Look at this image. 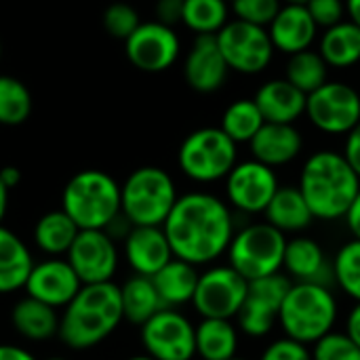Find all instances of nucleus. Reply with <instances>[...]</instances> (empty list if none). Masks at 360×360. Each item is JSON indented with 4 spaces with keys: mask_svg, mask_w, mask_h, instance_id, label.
<instances>
[{
    "mask_svg": "<svg viewBox=\"0 0 360 360\" xmlns=\"http://www.w3.org/2000/svg\"><path fill=\"white\" fill-rule=\"evenodd\" d=\"M162 230L173 255L198 268L211 266L228 253L236 221L224 198L194 190L179 194Z\"/></svg>",
    "mask_w": 360,
    "mask_h": 360,
    "instance_id": "1",
    "label": "nucleus"
},
{
    "mask_svg": "<svg viewBox=\"0 0 360 360\" xmlns=\"http://www.w3.org/2000/svg\"><path fill=\"white\" fill-rule=\"evenodd\" d=\"M314 219L340 221L350 211L360 192V177L335 150H319L310 154L300 171L297 181Z\"/></svg>",
    "mask_w": 360,
    "mask_h": 360,
    "instance_id": "2",
    "label": "nucleus"
},
{
    "mask_svg": "<svg viewBox=\"0 0 360 360\" xmlns=\"http://www.w3.org/2000/svg\"><path fill=\"white\" fill-rule=\"evenodd\" d=\"M122 323L120 285H82L76 297L61 312L59 340L70 350H91L103 344Z\"/></svg>",
    "mask_w": 360,
    "mask_h": 360,
    "instance_id": "3",
    "label": "nucleus"
},
{
    "mask_svg": "<svg viewBox=\"0 0 360 360\" xmlns=\"http://www.w3.org/2000/svg\"><path fill=\"white\" fill-rule=\"evenodd\" d=\"M338 319L340 302L333 293V287L291 283L281 308L278 327L283 329L285 338L312 348L319 340L335 331Z\"/></svg>",
    "mask_w": 360,
    "mask_h": 360,
    "instance_id": "4",
    "label": "nucleus"
},
{
    "mask_svg": "<svg viewBox=\"0 0 360 360\" xmlns=\"http://www.w3.org/2000/svg\"><path fill=\"white\" fill-rule=\"evenodd\" d=\"M61 209L80 230H105L120 211V184L105 171L86 169L68 179Z\"/></svg>",
    "mask_w": 360,
    "mask_h": 360,
    "instance_id": "5",
    "label": "nucleus"
},
{
    "mask_svg": "<svg viewBox=\"0 0 360 360\" xmlns=\"http://www.w3.org/2000/svg\"><path fill=\"white\" fill-rule=\"evenodd\" d=\"M177 198L173 177L160 167H139L120 184V211L133 226H162Z\"/></svg>",
    "mask_w": 360,
    "mask_h": 360,
    "instance_id": "6",
    "label": "nucleus"
},
{
    "mask_svg": "<svg viewBox=\"0 0 360 360\" xmlns=\"http://www.w3.org/2000/svg\"><path fill=\"white\" fill-rule=\"evenodd\" d=\"M289 236L268 221H249L234 232L228 247V264L249 283L283 272Z\"/></svg>",
    "mask_w": 360,
    "mask_h": 360,
    "instance_id": "7",
    "label": "nucleus"
},
{
    "mask_svg": "<svg viewBox=\"0 0 360 360\" xmlns=\"http://www.w3.org/2000/svg\"><path fill=\"white\" fill-rule=\"evenodd\" d=\"M238 162V146L219 129L202 127L192 131L177 150L179 171L194 184H217Z\"/></svg>",
    "mask_w": 360,
    "mask_h": 360,
    "instance_id": "8",
    "label": "nucleus"
},
{
    "mask_svg": "<svg viewBox=\"0 0 360 360\" xmlns=\"http://www.w3.org/2000/svg\"><path fill=\"white\" fill-rule=\"evenodd\" d=\"M281 181L276 175V169L255 160H238L234 169L224 179V192L226 202L232 211L240 215H264L270 200L278 192Z\"/></svg>",
    "mask_w": 360,
    "mask_h": 360,
    "instance_id": "9",
    "label": "nucleus"
},
{
    "mask_svg": "<svg viewBox=\"0 0 360 360\" xmlns=\"http://www.w3.org/2000/svg\"><path fill=\"white\" fill-rule=\"evenodd\" d=\"M143 354L156 360L196 359V325L175 308H162L139 327Z\"/></svg>",
    "mask_w": 360,
    "mask_h": 360,
    "instance_id": "10",
    "label": "nucleus"
},
{
    "mask_svg": "<svg viewBox=\"0 0 360 360\" xmlns=\"http://www.w3.org/2000/svg\"><path fill=\"white\" fill-rule=\"evenodd\" d=\"M247 289L249 281L243 278L230 264H211L198 276L192 306L200 319L234 321L243 308Z\"/></svg>",
    "mask_w": 360,
    "mask_h": 360,
    "instance_id": "11",
    "label": "nucleus"
},
{
    "mask_svg": "<svg viewBox=\"0 0 360 360\" xmlns=\"http://www.w3.org/2000/svg\"><path fill=\"white\" fill-rule=\"evenodd\" d=\"M215 38L228 68L247 76L264 72L276 51L268 27L253 25L240 19L228 21L215 34Z\"/></svg>",
    "mask_w": 360,
    "mask_h": 360,
    "instance_id": "12",
    "label": "nucleus"
},
{
    "mask_svg": "<svg viewBox=\"0 0 360 360\" xmlns=\"http://www.w3.org/2000/svg\"><path fill=\"white\" fill-rule=\"evenodd\" d=\"M289 287H291V278L283 272L259 281H251L243 308L236 316V325L240 333L251 340L268 338L278 325L281 308Z\"/></svg>",
    "mask_w": 360,
    "mask_h": 360,
    "instance_id": "13",
    "label": "nucleus"
},
{
    "mask_svg": "<svg viewBox=\"0 0 360 360\" xmlns=\"http://www.w3.org/2000/svg\"><path fill=\"white\" fill-rule=\"evenodd\" d=\"M306 116L327 135H348L360 122V93L344 82H325L308 95Z\"/></svg>",
    "mask_w": 360,
    "mask_h": 360,
    "instance_id": "14",
    "label": "nucleus"
},
{
    "mask_svg": "<svg viewBox=\"0 0 360 360\" xmlns=\"http://www.w3.org/2000/svg\"><path fill=\"white\" fill-rule=\"evenodd\" d=\"M65 259L82 285L114 283L120 264L118 243L105 230H80Z\"/></svg>",
    "mask_w": 360,
    "mask_h": 360,
    "instance_id": "15",
    "label": "nucleus"
},
{
    "mask_svg": "<svg viewBox=\"0 0 360 360\" xmlns=\"http://www.w3.org/2000/svg\"><path fill=\"white\" fill-rule=\"evenodd\" d=\"M179 36L171 25L160 21H141V25L124 40L127 59L141 72L158 74L169 70L179 57Z\"/></svg>",
    "mask_w": 360,
    "mask_h": 360,
    "instance_id": "16",
    "label": "nucleus"
},
{
    "mask_svg": "<svg viewBox=\"0 0 360 360\" xmlns=\"http://www.w3.org/2000/svg\"><path fill=\"white\" fill-rule=\"evenodd\" d=\"M80 289L82 283L65 257H46L36 262L23 287L25 295L55 310H63Z\"/></svg>",
    "mask_w": 360,
    "mask_h": 360,
    "instance_id": "17",
    "label": "nucleus"
},
{
    "mask_svg": "<svg viewBox=\"0 0 360 360\" xmlns=\"http://www.w3.org/2000/svg\"><path fill=\"white\" fill-rule=\"evenodd\" d=\"M283 274L291 278V283H314L333 287V257L325 251V247L308 236L297 234L287 240Z\"/></svg>",
    "mask_w": 360,
    "mask_h": 360,
    "instance_id": "18",
    "label": "nucleus"
},
{
    "mask_svg": "<svg viewBox=\"0 0 360 360\" xmlns=\"http://www.w3.org/2000/svg\"><path fill=\"white\" fill-rule=\"evenodd\" d=\"M122 257L139 276H154L175 255L162 226H133L122 240Z\"/></svg>",
    "mask_w": 360,
    "mask_h": 360,
    "instance_id": "19",
    "label": "nucleus"
},
{
    "mask_svg": "<svg viewBox=\"0 0 360 360\" xmlns=\"http://www.w3.org/2000/svg\"><path fill=\"white\" fill-rule=\"evenodd\" d=\"M230 68L215 36H196L184 61V78L196 93H215L228 80Z\"/></svg>",
    "mask_w": 360,
    "mask_h": 360,
    "instance_id": "20",
    "label": "nucleus"
},
{
    "mask_svg": "<svg viewBox=\"0 0 360 360\" xmlns=\"http://www.w3.org/2000/svg\"><path fill=\"white\" fill-rule=\"evenodd\" d=\"M251 158L278 169L291 165L304 150V137L293 124L266 122L249 141Z\"/></svg>",
    "mask_w": 360,
    "mask_h": 360,
    "instance_id": "21",
    "label": "nucleus"
},
{
    "mask_svg": "<svg viewBox=\"0 0 360 360\" xmlns=\"http://www.w3.org/2000/svg\"><path fill=\"white\" fill-rule=\"evenodd\" d=\"M274 49L287 55L308 51L316 38L319 25L310 17L306 4H283L274 21L268 25Z\"/></svg>",
    "mask_w": 360,
    "mask_h": 360,
    "instance_id": "22",
    "label": "nucleus"
},
{
    "mask_svg": "<svg viewBox=\"0 0 360 360\" xmlns=\"http://www.w3.org/2000/svg\"><path fill=\"white\" fill-rule=\"evenodd\" d=\"M255 103L264 114L266 122L293 124L306 114L308 95L293 86L287 78H276L264 82L255 93Z\"/></svg>",
    "mask_w": 360,
    "mask_h": 360,
    "instance_id": "23",
    "label": "nucleus"
},
{
    "mask_svg": "<svg viewBox=\"0 0 360 360\" xmlns=\"http://www.w3.org/2000/svg\"><path fill=\"white\" fill-rule=\"evenodd\" d=\"M264 221L274 226L285 236H297L310 230L316 219L297 186H281L264 211Z\"/></svg>",
    "mask_w": 360,
    "mask_h": 360,
    "instance_id": "24",
    "label": "nucleus"
},
{
    "mask_svg": "<svg viewBox=\"0 0 360 360\" xmlns=\"http://www.w3.org/2000/svg\"><path fill=\"white\" fill-rule=\"evenodd\" d=\"M59 323L61 314L55 308L30 295L21 297L11 308V325L27 342H49L59 338Z\"/></svg>",
    "mask_w": 360,
    "mask_h": 360,
    "instance_id": "25",
    "label": "nucleus"
},
{
    "mask_svg": "<svg viewBox=\"0 0 360 360\" xmlns=\"http://www.w3.org/2000/svg\"><path fill=\"white\" fill-rule=\"evenodd\" d=\"M34 264L27 243L0 226V295L23 289Z\"/></svg>",
    "mask_w": 360,
    "mask_h": 360,
    "instance_id": "26",
    "label": "nucleus"
},
{
    "mask_svg": "<svg viewBox=\"0 0 360 360\" xmlns=\"http://www.w3.org/2000/svg\"><path fill=\"white\" fill-rule=\"evenodd\" d=\"M198 276H200V272L196 266L173 257L162 270H158L152 276V283L162 300V306L179 310L181 306L192 304L196 285H198Z\"/></svg>",
    "mask_w": 360,
    "mask_h": 360,
    "instance_id": "27",
    "label": "nucleus"
},
{
    "mask_svg": "<svg viewBox=\"0 0 360 360\" xmlns=\"http://www.w3.org/2000/svg\"><path fill=\"white\" fill-rule=\"evenodd\" d=\"M240 329L228 319H200L196 325V359L230 360L238 356Z\"/></svg>",
    "mask_w": 360,
    "mask_h": 360,
    "instance_id": "28",
    "label": "nucleus"
},
{
    "mask_svg": "<svg viewBox=\"0 0 360 360\" xmlns=\"http://www.w3.org/2000/svg\"><path fill=\"white\" fill-rule=\"evenodd\" d=\"M80 228L74 224V219L59 207L53 211H46L38 217L34 226V245L46 255V257H65L70 247L74 245Z\"/></svg>",
    "mask_w": 360,
    "mask_h": 360,
    "instance_id": "29",
    "label": "nucleus"
},
{
    "mask_svg": "<svg viewBox=\"0 0 360 360\" xmlns=\"http://www.w3.org/2000/svg\"><path fill=\"white\" fill-rule=\"evenodd\" d=\"M120 302H122L124 321L135 325V327H141L156 312H160L165 308L152 278L139 276V274L129 276L120 285Z\"/></svg>",
    "mask_w": 360,
    "mask_h": 360,
    "instance_id": "30",
    "label": "nucleus"
},
{
    "mask_svg": "<svg viewBox=\"0 0 360 360\" xmlns=\"http://www.w3.org/2000/svg\"><path fill=\"white\" fill-rule=\"evenodd\" d=\"M319 53L331 68L344 70L356 65L360 61V25L344 19L338 25L325 30Z\"/></svg>",
    "mask_w": 360,
    "mask_h": 360,
    "instance_id": "31",
    "label": "nucleus"
},
{
    "mask_svg": "<svg viewBox=\"0 0 360 360\" xmlns=\"http://www.w3.org/2000/svg\"><path fill=\"white\" fill-rule=\"evenodd\" d=\"M264 124L266 118L259 112L255 99H236L224 110L219 129L238 146V143H249Z\"/></svg>",
    "mask_w": 360,
    "mask_h": 360,
    "instance_id": "32",
    "label": "nucleus"
},
{
    "mask_svg": "<svg viewBox=\"0 0 360 360\" xmlns=\"http://www.w3.org/2000/svg\"><path fill=\"white\" fill-rule=\"evenodd\" d=\"M228 21V0H184L181 23L196 36H215Z\"/></svg>",
    "mask_w": 360,
    "mask_h": 360,
    "instance_id": "33",
    "label": "nucleus"
},
{
    "mask_svg": "<svg viewBox=\"0 0 360 360\" xmlns=\"http://www.w3.org/2000/svg\"><path fill=\"white\" fill-rule=\"evenodd\" d=\"M327 70H329V65L323 59V55L308 49V51L289 55L285 78L293 86H297L302 93L310 95L327 82Z\"/></svg>",
    "mask_w": 360,
    "mask_h": 360,
    "instance_id": "34",
    "label": "nucleus"
},
{
    "mask_svg": "<svg viewBox=\"0 0 360 360\" xmlns=\"http://www.w3.org/2000/svg\"><path fill=\"white\" fill-rule=\"evenodd\" d=\"M32 93L15 76L0 74V124L17 127L32 114Z\"/></svg>",
    "mask_w": 360,
    "mask_h": 360,
    "instance_id": "35",
    "label": "nucleus"
},
{
    "mask_svg": "<svg viewBox=\"0 0 360 360\" xmlns=\"http://www.w3.org/2000/svg\"><path fill=\"white\" fill-rule=\"evenodd\" d=\"M333 283L346 297L360 302V240L356 238L344 243L333 255Z\"/></svg>",
    "mask_w": 360,
    "mask_h": 360,
    "instance_id": "36",
    "label": "nucleus"
},
{
    "mask_svg": "<svg viewBox=\"0 0 360 360\" xmlns=\"http://www.w3.org/2000/svg\"><path fill=\"white\" fill-rule=\"evenodd\" d=\"M310 350L312 360H360V348L344 331H331Z\"/></svg>",
    "mask_w": 360,
    "mask_h": 360,
    "instance_id": "37",
    "label": "nucleus"
},
{
    "mask_svg": "<svg viewBox=\"0 0 360 360\" xmlns=\"http://www.w3.org/2000/svg\"><path fill=\"white\" fill-rule=\"evenodd\" d=\"M139 25V13L127 2H114L103 11V27L112 38L127 40Z\"/></svg>",
    "mask_w": 360,
    "mask_h": 360,
    "instance_id": "38",
    "label": "nucleus"
},
{
    "mask_svg": "<svg viewBox=\"0 0 360 360\" xmlns=\"http://www.w3.org/2000/svg\"><path fill=\"white\" fill-rule=\"evenodd\" d=\"M281 8L283 0H232V13L236 19L262 27H268Z\"/></svg>",
    "mask_w": 360,
    "mask_h": 360,
    "instance_id": "39",
    "label": "nucleus"
},
{
    "mask_svg": "<svg viewBox=\"0 0 360 360\" xmlns=\"http://www.w3.org/2000/svg\"><path fill=\"white\" fill-rule=\"evenodd\" d=\"M310 17L319 27H333L340 21H344L346 15V0H310L306 4Z\"/></svg>",
    "mask_w": 360,
    "mask_h": 360,
    "instance_id": "40",
    "label": "nucleus"
},
{
    "mask_svg": "<svg viewBox=\"0 0 360 360\" xmlns=\"http://www.w3.org/2000/svg\"><path fill=\"white\" fill-rule=\"evenodd\" d=\"M259 360H312V350L291 338H281L264 348Z\"/></svg>",
    "mask_w": 360,
    "mask_h": 360,
    "instance_id": "41",
    "label": "nucleus"
},
{
    "mask_svg": "<svg viewBox=\"0 0 360 360\" xmlns=\"http://www.w3.org/2000/svg\"><path fill=\"white\" fill-rule=\"evenodd\" d=\"M181 8H184V0H158L156 21L173 27L175 23H181Z\"/></svg>",
    "mask_w": 360,
    "mask_h": 360,
    "instance_id": "42",
    "label": "nucleus"
},
{
    "mask_svg": "<svg viewBox=\"0 0 360 360\" xmlns=\"http://www.w3.org/2000/svg\"><path fill=\"white\" fill-rule=\"evenodd\" d=\"M342 154L350 162V167L354 169V173L360 177V122L346 135L344 152Z\"/></svg>",
    "mask_w": 360,
    "mask_h": 360,
    "instance_id": "43",
    "label": "nucleus"
},
{
    "mask_svg": "<svg viewBox=\"0 0 360 360\" xmlns=\"http://www.w3.org/2000/svg\"><path fill=\"white\" fill-rule=\"evenodd\" d=\"M344 333L360 348V302H354V306L350 308L344 323Z\"/></svg>",
    "mask_w": 360,
    "mask_h": 360,
    "instance_id": "44",
    "label": "nucleus"
},
{
    "mask_svg": "<svg viewBox=\"0 0 360 360\" xmlns=\"http://www.w3.org/2000/svg\"><path fill=\"white\" fill-rule=\"evenodd\" d=\"M344 221H346V226H348V232L352 234V238L360 240V192H359V196L354 198V202H352L350 211L346 213Z\"/></svg>",
    "mask_w": 360,
    "mask_h": 360,
    "instance_id": "45",
    "label": "nucleus"
},
{
    "mask_svg": "<svg viewBox=\"0 0 360 360\" xmlns=\"http://www.w3.org/2000/svg\"><path fill=\"white\" fill-rule=\"evenodd\" d=\"M0 360H36V356L15 344H0Z\"/></svg>",
    "mask_w": 360,
    "mask_h": 360,
    "instance_id": "46",
    "label": "nucleus"
},
{
    "mask_svg": "<svg viewBox=\"0 0 360 360\" xmlns=\"http://www.w3.org/2000/svg\"><path fill=\"white\" fill-rule=\"evenodd\" d=\"M0 177H2V181L6 184V188L13 190V188H17L19 181H21V171H19L17 167H2V169H0Z\"/></svg>",
    "mask_w": 360,
    "mask_h": 360,
    "instance_id": "47",
    "label": "nucleus"
},
{
    "mask_svg": "<svg viewBox=\"0 0 360 360\" xmlns=\"http://www.w3.org/2000/svg\"><path fill=\"white\" fill-rule=\"evenodd\" d=\"M8 194H11V190L6 188V184L0 177V226H2V221L6 217V211H8Z\"/></svg>",
    "mask_w": 360,
    "mask_h": 360,
    "instance_id": "48",
    "label": "nucleus"
},
{
    "mask_svg": "<svg viewBox=\"0 0 360 360\" xmlns=\"http://www.w3.org/2000/svg\"><path fill=\"white\" fill-rule=\"evenodd\" d=\"M346 13L350 15V21L360 25V0H346Z\"/></svg>",
    "mask_w": 360,
    "mask_h": 360,
    "instance_id": "49",
    "label": "nucleus"
},
{
    "mask_svg": "<svg viewBox=\"0 0 360 360\" xmlns=\"http://www.w3.org/2000/svg\"><path fill=\"white\" fill-rule=\"evenodd\" d=\"M127 360H156V359H152V356H148V354H135V356H129Z\"/></svg>",
    "mask_w": 360,
    "mask_h": 360,
    "instance_id": "50",
    "label": "nucleus"
},
{
    "mask_svg": "<svg viewBox=\"0 0 360 360\" xmlns=\"http://www.w3.org/2000/svg\"><path fill=\"white\" fill-rule=\"evenodd\" d=\"M285 4H308L310 0H283Z\"/></svg>",
    "mask_w": 360,
    "mask_h": 360,
    "instance_id": "51",
    "label": "nucleus"
},
{
    "mask_svg": "<svg viewBox=\"0 0 360 360\" xmlns=\"http://www.w3.org/2000/svg\"><path fill=\"white\" fill-rule=\"evenodd\" d=\"M46 360H68V359H63V356H53V359H46Z\"/></svg>",
    "mask_w": 360,
    "mask_h": 360,
    "instance_id": "52",
    "label": "nucleus"
},
{
    "mask_svg": "<svg viewBox=\"0 0 360 360\" xmlns=\"http://www.w3.org/2000/svg\"><path fill=\"white\" fill-rule=\"evenodd\" d=\"M230 360H249V359H243V356H234V359H230Z\"/></svg>",
    "mask_w": 360,
    "mask_h": 360,
    "instance_id": "53",
    "label": "nucleus"
},
{
    "mask_svg": "<svg viewBox=\"0 0 360 360\" xmlns=\"http://www.w3.org/2000/svg\"><path fill=\"white\" fill-rule=\"evenodd\" d=\"M0 59H2V42H0Z\"/></svg>",
    "mask_w": 360,
    "mask_h": 360,
    "instance_id": "54",
    "label": "nucleus"
},
{
    "mask_svg": "<svg viewBox=\"0 0 360 360\" xmlns=\"http://www.w3.org/2000/svg\"><path fill=\"white\" fill-rule=\"evenodd\" d=\"M228 2H232V0H228Z\"/></svg>",
    "mask_w": 360,
    "mask_h": 360,
    "instance_id": "55",
    "label": "nucleus"
}]
</instances>
